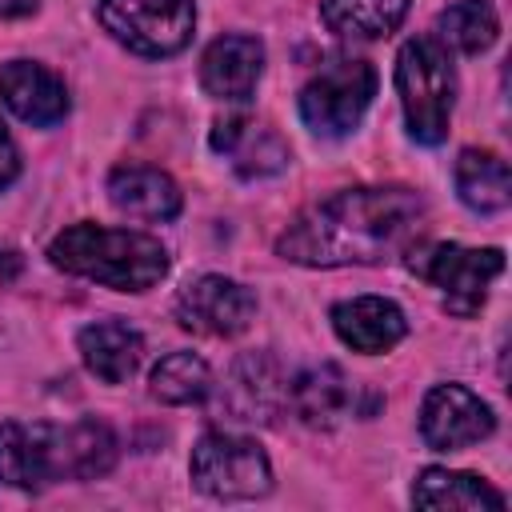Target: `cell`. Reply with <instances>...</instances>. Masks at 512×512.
Wrapping results in <instances>:
<instances>
[{
  "label": "cell",
  "mask_w": 512,
  "mask_h": 512,
  "mask_svg": "<svg viewBox=\"0 0 512 512\" xmlns=\"http://www.w3.org/2000/svg\"><path fill=\"white\" fill-rule=\"evenodd\" d=\"M16 176H20V152H16L12 136H8L4 124H0V188H8Z\"/></svg>",
  "instance_id": "cell-25"
},
{
  "label": "cell",
  "mask_w": 512,
  "mask_h": 512,
  "mask_svg": "<svg viewBox=\"0 0 512 512\" xmlns=\"http://www.w3.org/2000/svg\"><path fill=\"white\" fill-rule=\"evenodd\" d=\"M212 392V372L196 352H172L152 368V396L160 404H196Z\"/></svg>",
  "instance_id": "cell-24"
},
{
  "label": "cell",
  "mask_w": 512,
  "mask_h": 512,
  "mask_svg": "<svg viewBox=\"0 0 512 512\" xmlns=\"http://www.w3.org/2000/svg\"><path fill=\"white\" fill-rule=\"evenodd\" d=\"M396 92H400V108L412 140L440 144L448 136L452 100H456V72H452L448 48L432 36L404 40L396 56Z\"/></svg>",
  "instance_id": "cell-3"
},
{
  "label": "cell",
  "mask_w": 512,
  "mask_h": 512,
  "mask_svg": "<svg viewBox=\"0 0 512 512\" xmlns=\"http://www.w3.org/2000/svg\"><path fill=\"white\" fill-rule=\"evenodd\" d=\"M252 316H256V296L244 284L216 272L192 280L176 296V320L200 336H236L252 324Z\"/></svg>",
  "instance_id": "cell-8"
},
{
  "label": "cell",
  "mask_w": 512,
  "mask_h": 512,
  "mask_svg": "<svg viewBox=\"0 0 512 512\" xmlns=\"http://www.w3.org/2000/svg\"><path fill=\"white\" fill-rule=\"evenodd\" d=\"M48 256L56 268L108 284L116 292H144L160 284L168 272V248L156 236L128 232V228H104V224L64 228L52 240Z\"/></svg>",
  "instance_id": "cell-2"
},
{
  "label": "cell",
  "mask_w": 512,
  "mask_h": 512,
  "mask_svg": "<svg viewBox=\"0 0 512 512\" xmlns=\"http://www.w3.org/2000/svg\"><path fill=\"white\" fill-rule=\"evenodd\" d=\"M408 268L432 280L444 292V304L460 316L476 312L488 296V284L504 272L500 248H460V244H432L408 256Z\"/></svg>",
  "instance_id": "cell-7"
},
{
  "label": "cell",
  "mask_w": 512,
  "mask_h": 512,
  "mask_svg": "<svg viewBox=\"0 0 512 512\" xmlns=\"http://www.w3.org/2000/svg\"><path fill=\"white\" fill-rule=\"evenodd\" d=\"M456 192L472 212H500L512 200V176L508 164L496 152L464 148L456 160Z\"/></svg>",
  "instance_id": "cell-21"
},
{
  "label": "cell",
  "mask_w": 512,
  "mask_h": 512,
  "mask_svg": "<svg viewBox=\"0 0 512 512\" xmlns=\"http://www.w3.org/2000/svg\"><path fill=\"white\" fill-rule=\"evenodd\" d=\"M36 4H40V0H0V16H4V20H8V16H28Z\"/></svg>",
  "instance_id": "cell-26"
},
{
  "label": "cell",
  "mask_w": 512,
  "mask_h": 512,
  "mask_svg": "<svg viewBox=\"0 0 512 512\" xmlns=\"http://www.w3.org/2000/svg\"><path fill=\"white\" fill-rule=\"evenodd\" d=\"M264 72V44L256 36H220L200 60V84L216 100H248Z\"/></svg>",
  "instance_id": "cell-13"
},
{
  "label": "cell",
  "mask_w": 512,
  "mask_h": 512,
  "mask_svg": "<svg viewBox=\"0 0 512 512\" xmlns=\"http://www.w3.org/2000/svg\"><path fill=\"white\" fill-rule=\"evenodd\" d=\"M108 200L136 220H172L180 212V188L168 172L148 164H120L108 176Z\"/></svg>",
  "instance_id": "cell-17"
},
{
  "label": "cell",
  "mask_w": 512,
  "mask_h": 512,
  "mask_svg": "<svg viewBox=\"0 0 512 512\" xmlns=\"http://www.w3.org/2000/svg\"><path fill=\"white\" fill-rule=\"evenodd\" d=\"M424 216L412 188H344L308 204L276 240V252L308 268L376 264L400 252Z\"/></svg>",
  "instance_id": "cell-1"
},
{
  "label": "cell",
  "mask_w": 512,
  "mask_h": 512,
  "mask_svg": "<svg viewBox=\"0 0 512 512\" xmlns=\"http://www.w3.org/2000/svg\"><path fill=\"white\" fill-rule=\"evenodd\" d=\"M96 16L112 40L140 56H176L196 28L192 0H100Z\"/></svg>",
  "instance_id": "cell-5"
},
{
  "label": "cell",
  "mask_w": 512,
  "mask_h": 512,
  "mask_svg": "<svg viewBox=\"0 0 512 512\" xmlns=\"http://www.w3.org/2000/svg\"><path fill=\"white\" fill-rule=\"evenodd\" d=\"M76 344H80L84 368L104 384H124L144 360V336L124 320H96L80 332Z\"/></svg>",
  "instance_id": "cell-18"
},
{
  "label": "cell",
  "mask_w": 512,
  "mask_h": 512,
  "mask_svg": "<svg viewBox=\"0 0 512 512\" xmlns=\"http://www.w3.org/2000/svg\"><path fill=\"white\" fill-rule=\"evenodd\" d=\"M192 480L216 500H256L272 488V464L248 436L204 432L192 448Z\"/></svg>",
  "instance_id": "cell-6"
},
{
  "label": "cell",
  "mask_w": 512,
  "mask_h": 512,
  "mask_svg": "<svg viewBox=\"0 0 512 512\" xmlns=\"http://www.w3.org/2000/svg\"><path fill=\"white\" fill-rule=\"evenodd\" d=\"M492 428H496L492 408L464 384H436L420 404V436L436 452H456L464 444H476L492 436Z\"/></svg>",
  "instance_id": "cell-9"
},
{
  "label": "cell",
  "mask_w": 512,
  "mask_h": 512,
  "mask_svg": "<svg viewBox=\"0 0 512 512\" xmlns=\"http://www.w3.org/2000/svg\"><path fill=\"white\" fill-rule=\"evenodd\" d=\"M212 148L244 176V180H264V176H276L284 164H288V144L256 124V120H244V116H228L212 128Z\"/></svg>",
  "instance_id": "cell-14"
},
{
  "label": "cell",
  "mask_w": 512,
  "mask_h": 512,
  "mask_svg": "<svg viewBox=\"0 0 512 512\" xmlns=\"http://www.w3.org/2000/svg\"><path fill=\"white\" fill-rule=\"evenodd\" d=\"M288 400V384L280 380V368L268 352H248L232 364L224 388H220V408L232 420H272V412Z\"/></svg>",
  "instance_id": "cell-11"
},
{
  "label": "cell",
  "mask_w": 512,
  "mask_h": 512,
  "mask_svg": "<svg viewBox=\"0 0 512 512\" xmlns=\"http://www.w3.org/2000/svg\"><path fill=\"white\" fill-rule=\"evenodd\" d=\"M0 100L8 104L12 116H20L24 124H36V128H48V124L64 120V112H68L64 80L36 60L0 64Z\"/></svg>",
  "instance_id": "cell-10"
},
{
  "label": "cell",
  "mask_w": 512,
  "mask_h": 512,
  "mask_svg": "<svg viewBox=\"0 0 512 512\" xmlns=\"http://www.w3.org/2000/svg\"><path fill=\"white\" fill-rule=\"evenodd\" d=\"M332 328L352 352H368V356L396 348L408 332L404 312L384 296H356V300L336 304L332 308Z\"/></svg>",
  "instance_id": "cell-15"
},
{
  "label": "cell",
  "mask_w": 512,
  "mask_h": 512,
  "mask_svg": "<svg viewBox=\"0 0 512 512\" xmlns=\"http://www.w3.org/2000/svg\"><path fill=\"white\" fill-rule=\"evenodd\" d=\"M412 500L420 508H456V512H500L504 508V496L472 476V472H448V468H424L416 476V488H412Z\"/></svg>",
  "instance_id": "cell-20"
},
{
  "label": "cell",
  "mask_w": 512,
  "mask_h": 512,
  "mask_svg": "<svg viewBox=\"0 0 512 512\" xmlns=\"http://www.w3.org/2000/svg\"><path fill=\"white\" fill-rule=\"evenodd\" d=\"M0 480L36 492L56 480V428L52 424H0Z\"/></svg>",
  "instance_id": "cell-12"
},
{
  "label": "cell",
  "mask_w": 512,
  "mask_h": 512,
  "mask_svg": "<svg viewBox=\"0 0 512 512\" xmlns=\"http://www.w3.org/2000/svg\"><path fill=\"white\" fill-rule=\"evenodd\" d=\"M376 96V72L368 60L336 56L300 88V120L316 136H348Z\"/></svg>",
  "instance_id": "cell-4"
},
{
  "label": "cell",
  "mask_w": 512,
  "mask_h": 512,
  "mask_svg": "<svg viewBox=\"0 0 512 512\" xmlns=\"http://www.w3.org/2000/svg\"><path fill=\"white\" fill-rule=\"evenodd\" d=\"M436 28H440V44L476 56V52L496 44L500 20H496V8L488 0H456L440 12Z\"/></svg>",
  "instance_id": "cell-23"
},
{
  "label": "cell",
  "mask_w": 512,
  "mask_h": 512,
  "mask_svg": "<svg viewBox=\"0 0 512 512\" xmlns=\"http://www.w3.org/2000/svg\"><path fill=\"white\" fill-rule=\"evenodd\" d=\"M408 0H320V16L336 36L352 40H376L396 32L404 20Z\"/></svg>",
  "instance_id": "cell-22"
},
{
  "label": "cell",
  "mask_w": 512,
  "mask_h": 512,
  "mask_svg": "<svg viewBox=\"0 0 512 512\" xmlns=\"http://www.w3.org/2000/svg\"><path fill=\"white\" fill-rule=\"evenodd\" d=\"M288 404L308 428H336L356 416V384L336 364H320L288 384Z\"/></svg>",
  "instance_id": "cell-16"
},
{
  "label": "cell",
  "mask_w": 512,
  "mask_h": 512,
  "mask_svg": "<svg viewBox=\"0 0 512 512\" xmlns=\"http://www.w3.org/2000/svg\"><path fill=\"white\" fill-rule=\"evenodd\" d=\"M12 268H16V252H0V276L4 280L12 276Z\"/></svg>",
  "instance_id": "cell-27"
},
{
  "label": "cell",
  "mask_w": 512,
  "mask_h": 512,
  "mask_svg": "<svg viewBox=\"0 0 512 512\" xmlns=\"http://www.w3.org/2000/svg\"><path fill=\"white\" fill-rule=\"evenodd\" d=\"M116 464V436L100 420L56 428V480H96Z\"/></svg>",
  "instance_id": "cell-19"
}]
</instances>
